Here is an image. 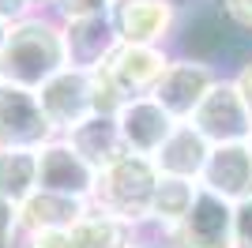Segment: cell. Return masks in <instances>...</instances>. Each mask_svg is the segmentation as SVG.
<instances>
[{"label":"cell","mask_w":252,"mask_h":248,"mask_svg":"<svg viewBox=\"0 0 252 248\" xmlns=\"http://www.w3.org/2000/svg\"><path fill=\"white\" fill-rule=\"evenodd\" d=\"M61 68H68L64 64V38L61 23L49 11H34V15L8 27L4 53H0V83L38 91Z\"/></svg>","instance_id":"6da1fadb"},{"label":"cell","mask_w":252,"mask_h":248,"mask_svg":"<svg viewBox=\"0 0 252 248\" xmlns=\"http://www.w3.org/2000/svg\"><path fill=\"white\" fill-rule=\"evenodd\" d=\"M158 188V169L151 158L139 155H121L113 165H105L94 181V196L91 207L102 215L125 222L128 229H147L151 222V203H155Z\"/></svg>","instance_id":"7a4b0ae2"},{"label":"cell","mask_w":252,"mask_h":248,"mask_svg":"<svg viewBox=\"0 0 252 248\" xmlns=\"http://www.w3.org/2000/svg\"><path fill=\"white\" fill-rule=\"evenodd\" d=\"M109 23L121 45L173 49V34L181 27V4L177 0H113Z\"/></svg>","instance_id":"3957f363"},{"label":"cell","mask_w":252,"mask_h":248,"mask_svg":"<svg viewBox=\"0 0 252 248\" xmlns=\"http://www.w3.org/2000/svg\"><path fill=\"white\" fill-rule=\"evenodd\" d=\"M215 83H219V68H215L207 57L173 53V61H169V68L162 72V79H158V87H155L151 98L181 124V121H189V117L200 109V102L207 98V91Z\"/></svg>","instance_id":"277c9868"},{"label":"cell","mask_w":252,"mask_h":248,"mask_svg":"<svg viewBox=\"0 0 252 248\" xmlns=\"http://www.w3.org/2000/svg\"><path fill=\"white\" fill-rule=\"evenodd\" d=\"M189 124L211 147L249 143L252 139V117H249V109H245V102H241V94H237L230 75H219V83L207 91V98L189 117Z\"/></svg>","instance_id":"5b68a950"},{"label":"cell","mask_w":252,"mask_h":248,"mask_svg":"<svg viewBox=\"0 0 252 248\" xmlns=\"http://www.w3.org/2000/svg\"><path fill=\"white\" fill-rule=\"evenodd\" d=\"M162 248H233V207L200 188L181 226L162 237Z\"/></svg>","instance_id":"8992f818"},{"label":"cell","mask_w":252,"mask_h":248,"mask_svg":"<svg viewBox=\"0 0 252 248\" xmlns=\"http://www.w3.org/2000/svg\"><path fill=\"white\" fill-rule=\"evenodd\" d=\"M49 139H57V132L45 121L42 105H38V94L0 83V147L42 151Z\"/></svg>","instance_id":"52a82bcc"},{"label":"cell","mask_w":252,"mask_h":248,"mask_svg":"<svg viewBox=\"0 0 252 248\" xmlns=\"http://www.w3.org/2000/svg\"><path fill=\"white\" fill-rule=\"evenodd\" d=\"M94 181H98V173L68 147L64 135L49 139L38 151V192H53V196H64V199L91 203Z\"/></svg>","instance_id":"ba28073f"},{"label":"cell","mask_w":252,"mask_h":248,"mask_svg":"<svg viewBox=\"0 0 252 248\" xmlns=\"http://www.w3.org/2000/svg\"><path fill=\"white\" fill-rule=\"evenodd\" d=\"M34 94H38V105H42L45 121L57 135L72 132L75 124H83L94 113V105H91V72H79V68H61Z\"/></svg>","instance_id":"9c48e42d"},{"label":"cell","mask_w":252,"mask_h":248,"mask_svg":"<svg viewBox=\"0 0 252 248\" xmlns=\"http://www.w3.org/2000/svg\"><path fill=\"white\" fill-rule=\"evenodd\" d=\"M117 128H121V143H125L128 155L155 158L158 147L166 143L169 132L177 128V121H173L151 94H143V98H128V102L121 105Z\"/></svg>","instance_id":"30bf717a"},{"label":"cell","mask_w":252,"mask_h":248,"mask_svg":"<svg viewBox=\"0 0 252 248\" xmlns=\"http://www.w3.org/2000/svg\"><path fill=\"white\" fill-rule=\"evenodd\" d=\"M200 188H207L211 196L226 199L230 207L252 199V147L249 143L211 147L207 165L200 173Z\"/></svg>","instance_id":"8fae6325"},{"label":"cell","mask_w":252,"mask_h":248,"mask_svg":"<svg viewBox=\"0 0 252 248\" xmlns=\"http://www.w3.org/2000/svg\"><path fill=\"white\" fill-rule=\"evenodd\" d=\"M173 61V49H158V45H121L109 53V75L117 79V87L128 94V98H143V94H155L162 72Z\"/></svg>","instance_id":"7c38bea8"},{"label":"cell","mask_w":252,"mask_h":248,"mask_svg":"<svg viewBox=\"0 0 252 248\" xmlns=\"http://www.w3.org/2000/svg\"><path fill=\"white\" fill-rule=\"evenodd\" d=\"M61 38H64V64L79 68V72H94L109 61V53L117 49V34L109 15L98 19H75L61 23Z\"/></svg>","instance_id":"4fadbf2b"},{"label":"cell","mask_w":252,"mask_h":248,"mask_svg":"<svg viewBox=\"0 0 252 248\" xmlns=\"http://www.w3.org/2000/svg\"><path fill=\"white\" fill-rule=\"evenodd\" d=\"M207 155H211V143L203 139L189 121H181L169 139L158 147V155L151 158L155 169L162 177H177V181H192V185H200V173L203 165H207Z\"/></svg>","instance_id":"5bb4252c"},{"label":"cell","mask_w":252,"mask_h":248,"mask_svg":"<svg viewBox=\"0 0 252 248\" xmlns=\"http://www.w3.org/2000/svg\"><path fill=\"white\" fill-rule=\"evenodd\" d=\"M68 147L83 158L94 173H102L105 165H113L121 155H128L125 143H121V128H117V117H98L91 113L83 124H75L72 132H64Z\"/></svg>","instance_id":"9a60e30c"},{"label":"cell","mask_w":252,"mask_h":248,"mask_svg":"<svg viewBox=\"0 0 252 248\" xmlns=\"http://www.w3.org/2000/svg\"><path fill=\"white\" fill-rule=\"evenodd\" d=\"M91 203L79 199H64L53 192H34L23 207H15V233H49V229H68L83 218Z\"/></svg>","instance_id":"2e32d148"},{"label":"cell","mask_w":252,"mask_h":248,"mask_svg":"<svg viewBox=\"0 0 252 248\" xmlns=\"http://www.w3.org/2000/svg\"><path fill=\"white\" fill-rule=\"evenodd\" d=\"M38 192V151L0 147V199L15 211Z\"/></svg>","instance_id":"e0dca14e"},{"label":"cell","mask_w":252,"mask_h":248,"mask_svg":"<svg viewBox=\"0 0 252 248\" xmlns=\"http://www.w3.org/2000/svg\"><path fill=\"white\" fill-rule=\"evenodd\" d=\"M72 248H139L136 245V229H128L125 222L102 215L94 207H87L83 218L68 229Z\"/></svg>","instance_id":"ac0fdd59"},{"label":"cell","mask_w":252,"mask_h":248,"mask_svg":"<svg viewBox=\"0 0 252 248\" xmlns=\"http://www.w3.org/2000/svg\"><path fill=\"white\" fill-rule=\"evenodd\" d=\"M125 102H128V94L117 87L109 68H105V64L94 68V72H91V105H94V113L98 117H117Z\"/></svg>","instance_id":"d6986e66"},{"label":"cell","mask_w":252,"mask_h":248,"mask_svg":"<svg viewBox=\"0 0 252 248\" xmlns=\"http://www.w3.org/2000/svg\"><path fill=\"white\" fill-rule=\"evenodd\" d=\"M113 0H53L49 15L57 23H75V19H98V15H109Z\"/></svg>","instance_id":"ffe728a7"},{"label":"cell","mask_w":252,"mask_h":248,"mask_svg":"<svg viewBox=\"0 0 252 248\" xmlns=\"http://www.w3.org/2000/svg\"><path fill=\"white\" fill-rule=\"evenodd\" d=\"M11 248H72V237L64 229H49V233H15Z\"/></svg>","instance_id":"44dd1931"},{"label":"cell","mask_w":252,"mask_h":248,"mask_svg":"<svg viewBox=\"0 0 252 248\" xmlns=\"http://www.w3.org/2000/svg\"><path fill=\"white\" fill-rule=\"evenodd\" d=\"M233 248H252V199L233 207Z\"/></svg>","instance_id":"7402d4cb"},{"label":"cell","mask_w":252,"mask_h":248,"mask_svg":"<svg viewBox=\"0 0 252 248\" xmlns=\"http://www.w3.org/2000/svg\"><path fill=\"white\" fill-rule=\"evenodd\" d=\"M219 4L230 23H237L241 31H252V0H219Z\"/></svg>","instance_id":"603a6c76"},{"label":"cell","mask_w":252,"mask_h":248,"mask_svg":"<svg viewBox=\"0 0 252 248\" xmlns=\"http://www.w3.org/2000/svg\"><path fill=\"white\" fill-rule=\"evenodd\" d=\"M230 79H233V87H237V94H241V102H245V109H249V117H252V57L230 75Z\"/></svg>","instance_id":"cb8c5ba5"},{"label":"cell","mask_w":252,"mask_h":248,"mask_svg":"<svg viewBox=\"0 0 252 248\" xmlns=\"http://www.w3.org/2000/svg\"><path fill=\"white\" fill-rule=\"evenodd\" d=\"M27 15H34V8L27 4V0H0V23H4V27L27 19Z\"/></svg>","instance_id":"d4e9b609"},{"label":"cell","mask_w":252,"mask_h":248,"mask_svg":"<svg viewBox=\"0 0 252 248\" xmlns=\"http://www.w3.org/2000/svg\"><path fill=\"white\" fill-rule=\"evenodd\" d=\"M27 4H31L34 11H49V4H53V0H27Z\"/></svg>","instance_id":"484cf974"},{"label":"cell","mask_w":252,"mask_h":248,"mask_svg":"<svg viewBox=\"0 0 252 248\" xmlns=\"http://www.w3.org/2000/svg\"><path fill=\"white\" fill-rule=\"evenodd\" d=\"M4 38H8V27L0 23V53H4Z\"/></svg>","instance_id":"4316f807"},{"label":"cell","mask_w":252,"mask_h":248,"mask_svg":"<svg viewBox=\"0 0 252 248\" xmlns=\"http://www.w3.org/2000/svg\"><path fill=\"white\" fill-rule=\"evenodd\" d=\"M147 248H162V245H147Z\"/></svg>","instance_id":"83f0119b"},{"label":"cell","mask_w":252,"mask_h":248,"mask_svg":"<svg viewBox=\"0 0 252 248\" xmlns=\"http://www.w3.org/2000/svg\"><path fill=\"white\" fill-rule=\"evenodd\" d=\"M249 147H252V139H249Z\"/></svg>","instance_id":"f1b7e54d"}]
</instances>
